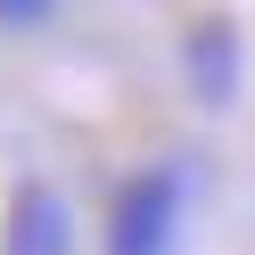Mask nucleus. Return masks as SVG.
<instances>
[{"instance_id":"3","label":"nucleus","mask_w":255,"mask_h":255,"mask_svg":"<svg viewBox=\"0 0 255 255\" xmlns=\"http://www.w3.org/2000/svg\"><path fill=\"white\" fill-rule=\"evenodd\" d=\"M8 255H74V222H66V198L41 181L17 189L8 206Z\"/></svg>"},{"instance_id":"4","label":"nucleus","mask_w":255,"mask_h":255,"mask_svg":"<svg viewBox=\"0 0 255 255\" xmlns=\"http://www.w3.org/2000/svg\"><path fill=\"white\" fill-rule=\"evenodd\" d=\"M50 8H58V0H0V25H17V33H25V25H41Z\"/></svg>"},{"instance_id":"1","label":"nucleus","mask_w":255,"mask_h":255,"mask_svg":"<svg viewBox=\"0 0 255 255\" xmlns=\"http://www.w3.org/2000/svg\"><path fill=\"white\" fill-rule=\"evenodd\" d=\"M181 214H189V173L181 165H148L116 189V231L107 255H173L181 247Z\"/></svg>"},{"instance_id":"2","label":"nucleus","mask_w":255,"mask_h":255,"mask_svg":"<svg viewBox=\"0 0 255 255\" xmlns=\"http://www.w3.org/2000/svg\"><path fill=\"white\" fill-rule=\"evenodd\" d=\"M181 66H189V91H198L206 107H231V91H239V25H231V17L189 25Z\"/></svg>"}]
</instances>
